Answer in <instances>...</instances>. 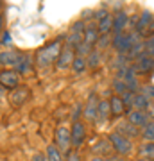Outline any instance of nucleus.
<instances>
[{"label": "nucleus", "mask_w": 154, "mask_h": 161, "mask_svg": "<svg viewBox=\"0 0 154 161\" xmlns=\"http://www.w3.org/2000/svg\"><path fill=\"white\" fill-rule=\"evenodd\" d=\"M138 152H140V156H142L143 159L154 161V143H151V142H143V143L140 145Z\"/></svg>", "instance_id": "nucleus-23"}, {"label": "nucleus", "mask_w": 154, "mask_h": 161, "mask_svg": "<svg viewBox=\"0 0 154 161\" xmlns=\"http://www.w3.org/2000/svg\"><path fill=\"white\" fill-rule=\"evenodd\" d=\"M140 136H142L145 142H151V143H154V122H147V125L142 129Z\"/></svg>", "instance_id": "nucleus-26"}, {"label": "nucleus", "mask_w": 154, "mask_h": 161, "mask_svg": "<svg viewBox=\"0 0 154 161\" xmlns=\"http://www.w3.org/2000/svg\"><path fill=\"white\" fill-rule=\"evenodd\" d=\"M99 29H97V25H86L84 27V32H83V43H86V45H95V41L99 40Z\"/></svg>", "instance_id": "nucleus-18"}, {"label": "nucleus", "mask_w": 154, "mask_h": 161, "mask_svg": "<svg viewBox=\"0 0 154 161\" xmlns=\"http://www.w3.org/2000/svg\"><path fill=\"white\" fill-rule=\"evenodd\" d=\"M2 25H4V18L0 16V31H2Z\"/></svg>", "instance_id": "nucleus-41"}, {"label": "nucleus", "mask_w": 154, "mask_h": 161, "mask_svg": "<svg viewBox=\"0 0 154 161\" xmlns=\"http://www.w3.org/2000/svg\"><path fill=\"white\" fill-rule=\"evenodd\" d=\"M145 54L149 58H154V34L145 40Z\"/></svg>", "instance_id": "nucleus-30"}, {"label": "nucleus", "mask_w": 154, "mask_h": 161, "mask_svg": "<svg viewBox=\"0 0 154 161\" xmlns=\"http://www.w3.org/2000/svg\"><path fill=\"white\" fill-rule=\"evenodd\" d=\"M115 132H118V134H122V136H126V138H129V140L136 138L138 134H140V131H138V127H134L133 124H129L127 120L118 122V125H117Z\"/></svg>", "instance_id": "nucleus-14"}, {"label": "nucleus", "mask_w": 154, "mask_h": 161, "mask_svg": "<svg viewBox=\"0 0 154 161\" xmlns=\"http://www.w3.org/2000/svg\"><path fill=\"white\" fill-rule=\"evenodd\" d=\"M154 34V18L151 20V23H149V29H147V38L149 36H152Z\"/></svg>", "instance_id": "nucleus-36"}, {"label": "nucleus", "mask_w": 154, "mask_h": 161, "mask_svg": "<svg viewBox=\"0 0 154 161\" xmlns=\"http://www.w3.org/2000/svg\"><path fill=\"white\" fill-rule=\"evenodd\" d=\"M95 45H97V50H104V48H108L109 45H111V38H109V34H100L99 36V40L95 41Z\"/></svg>", "instance_id": "nucleus-29"}, {"label": "nucleus", "mask_w": 154, "mask_h": 161, "mask_svg": "<svg viewBox=\"0 0 154 161\" xmlns=\"http://www.w3.org/2000/svg\"><path fill=\"white\" fill-rule=\"evenodd\" d=\"M106 161H126L124 158H120V156H108Z\"/></svg>", "instance_id": "nucleus-38"}, {"label": "nucleus", "mask_w": 154, "mask_h": 161, "mask_svg": "<svg viewBox=\"0 0 154 161\" xmlns=\"http://www.w3.org/2000/svg\"><path fill=\"white\" fill-rule=\"evenodd\" d=\"M0 7H2V2H0Z\"/></svg>", "instance_id": "nucleus-42"}, {"label": "nucleus", "mask_w": 154, "mask_h": 161, "mask_svg": "<svg viewBox=\"0 0 154 161\" xmlns=\"http://www.w3.org/2000/svg\"><path fill=\"white\" fill-rule=\"evenodd\" d=\"M32 63H34V59L31 58L29 54H22V58H20V61H18V64L14 66V70H16L18 74H29L31 72V68H32Z\"/></svg>", "instance_id": "nucleus-20"}, {"label": "nucleus", "mask_w": 154, "mask_h": 161, "mask_svg": "<svg viewBox=\"0 0 154 161\" xmlns=\"http://www.w3.org/2000/svg\"><path fill=\"white\" fill-rule=\"evenodd\" d=\"M109 111H111V118H120L126 111V106L122 102V98L118 95H113L109 98Z\"/></svg>", "instance_id": "nucleus-17"}, {"label": "nucleus", "mask_w": 154, "mask_h": 161, "mask_svg": "<svg viewBox=\"0 0 154 161\" xmlns=\"http://www.w3.org/2000/svg\"><path fill=\"white\" fill-rule=\"evenodd\" d=\"M147 116H149V118H151V120L154 122V102L151 104V108L147 109Z\"/></svg>", "instance_id": "nucleus-37"}, {"label": "nucleus", "mask_w": 154, "mask_h": 161, "mask_svg": "<svg viewBox=\"0 0 154 161\" xmlns=\"http://www.w3.org/2000/svg\"><path fill=\"white\" fill-rule=\"evenodd\" d=\"M66 161H81V156L75 150H70V152H66Z\"/></svg>", "instance_id": "nucleus-33"}, {"label": "nucleus", "mask_w": 154, "mask_h": 161, "mask_svg": "<svg viewBox=\"0 0 154 161\" xmlns=\"http://www.w3.org/2000/svg\"><path fill=\"white\" fill-rule=\"evenodd\" d=\"M70 68L74 70L75 74H84L86 68H88V63H86V58H81V56H75L74 63H72V66Z\"/></svg>", "instance_id": "nucleus-25"}, {"label": "nucleus", "mask_w": 154, "mask_h": 161, "mask_svg": "<svg viewBox=\"0 0 154 161\" xmlns=\"http://www.w3.org/2000/svg\"><path fill=\"white\" fill-rule=\"evenodd\" d=\"M129 25V14L126 11H118L113 14V29L111 32L113 34H120V32H124L126 27Z\"/></svg>", "instance_id": "nucleus-12"}, {"label": "nucleus", "mask_w": 154, "mask_h": 161, "mask_svg": "<svg viewBox=\"0 0 154 161\" xmlns=\"http://www.w3.org/2000/svg\"><path fill=\"white\" fill-rule=\"evenodd\" d=\"M20 84V74L13 68H4L0 72V86L7 90H14Z\"/></svg>", "instance_id": "nucleus-6"}, {"label": "nucleus", "mask_w": 154, "mask_h": 161, "mask_svg": "<svg viewBox=\"0 0 154 161\" xmlns=\"http://www.w3.org/2000/svg\"><path fill=\"white\" fill-rule=\"evenodd\" d=\"M45 156L48 161H63V152L57 149L56 145H47Z\"/></svg>", "instance_id": "nucleus-24"}, {"label": "nucleus", "mask_w": 154, "mask_h": 161, "mask_svg": "<svg viewBox=\"0 0 154 161\" xmlns=\"http://www.w3.org/2000/svg\"><path fill=\"white\" fill-rule=\"evenodd\" d=\"M108 140H109V143H111V147H113V150L118 156L131 154V150H133V140L126 138V136H122V134H118V132H111Z\"/></svg>", "instance_id": "nucleus-3"}, {"label": "nucleus", "mask_w": 154, "mask_h": 161, "mask_svg": "<svg viewBox=\"0 0 154 161\" xmlns=\"http://www.w3.org/2000/svg\"><path fill=\"white\" fill-rule=\"evenodd\" d=\"M54 145L61 152H70V147H72V136H70V129H66L65 125L57 127L56 134H54Z\"/></svg>", "instance_id": "nucleus-4"}, {"label": "nucleus", "mask_w": 154, "mask_h": 161, "mask_svg": "<svg viewBox=\"0 0 154 161\" xmlns=\"http://www.w3.org/2000/svg\"><path fill=\"white\" fill-rule=\"evenodd\" d=\"M97 106H99V98L97 93H91L88 102L84 104L83 108V116H84L88 122H97Z\"/></svg>", "instance_id": "nucleus-8"}, {"label": "nucleus", "mask_w": 154, "mask_h": 161, "mask_svg": "<svg viewBox=\"0 0 154 161\" xmlns=\"http://www.w3.org/2000/svg\"><path fill=\"white\" fill-rule=\"evenodd\" d=\"M74 59H75V50L70 48V47H65L63 50H61V54H59L57 61H56V68L57 70H66L68 66H72Z\"/></svg>", "instance_id": "nucleus-9"}, {"label": "nucleus", "mask_w": 154, "mask_h": 161, "mask_svg": "<svg viewBox=\"0 0 154 161\" xmlns=\"http://www.w3.org/2000/svg\"><path fill=\"white\" fill-rule=\"evenodd\" d=\"M109 118H111L109 100H99V106H97V122H99V124H106Z\"/></svg>", "instance_id": "nucleus-19"}, {"label": "nucleus", "mask_w": 154, "mask_h": 161, "mask_svg": "<svg viewBox=\"0 0 154 161\" xmlns=\"http://www.w3.org/2000/svg\"><path fill=\"white\" fill-rule=\"evenodd\" d=\"M151 104H152L151 98H147L145 95H142V93H136V95H134V102H133V109L145 111V113H147V109L151 108Z\"/></svg>", "instance_id": "nucleus-22"}, {"label": "nucleus", "mask_w": 154, "mask_h": 161, "mask_svg": "<svg viewBox=\"0 0 154 161\" xmlns=\"http://www.w3.org/2000/svg\"><path fill=\"white\" fill-rule=\"evenodd\" d=\"M2 45H11V34H9V31H4V34H2Z\"/></svg>", "instance_id": "nucleus-34"}, {"label": "nucleus", "mask_w": 154, "mask_h": 161, "mask_svg": "<svg viewBox=\"0 0 154 161\" xmlns=\"http://www.w3.org/2000/svg\"><path fill=\"white\" fill-rule=\"evenodd\" d=\"M111 88H113L115 95H118V97H122V95H124V93L127 92V86L124 84V80L117 79V77H115V79H113V82H111Z\"/></svg>", "instance_id": "nucleus-28"}, {"label": "nucleus", "mask_w": 154, "mask_h": 161, "mask_svg": "<svg viewBox=\"0 0 154 161\" xmlns=\"http://www.w3.org/2000/svg\"><path fill=\"white\" fill-rule=\"evenodd\" d=\"M32 161H48L45 154H34L32 156Z\"/></svg>", "instance_id": "nucleus-35"}, {"label": "nucleus", "mask_w": 154, "mask_h": 161, "mask_svg": "<svg viewBox=\"0 0 154 161\" xmlns=\"http://www.w3.org/2000/svg\"><path fill=\"white\" fill-rule=\"evenodd\" d=\"M29 97H31V92H29L27 86H18L14 88V90H11V95H9V102L13 104V106H22V104H25L29 100Z\"/></svg>", "instance_id": "nucleus-10"}, {"label": "nucleus", "mask_w": 154, "mask_h": 161, "mask_svg": "<svg viewBox=\"0 0 154 161\" xmlns=\"http://www.w3.org/2000/svg\"><path fill=\"white\" fill-rule=\"evenodd\" d=\"M2 97H4V88L0 86V98H2Z\"/></svg>", "instance_id": "nucleus-40"}, {"label": "nucleus", "mask_w": 154, "mask_h": 161, "mask_svg": "<svg viewBox=\"0 0 154 161\" xmlns=\"http://www.w3.org/2000/svg\"><path fill=\"white\" fill-rule=\"evenodd\" d=\"M61 43L59 41H52L48 45L41 47L38 54H36V63L40 64V66H50L52 63H56L57 58H59V54H61Z\"/></svg>", "instance_id": "nucleus-2"}, {"label": "nucleus", "mask_w": 154, "mask_h": 161, "mask_svg": "<svg viewBox=\"0 0 154 161\" xmlns=\"http://www.w3.org/2000/svg\"><path fill=\"white\" fill-rule=\"evenodd\" d=\"M111 150H113V147H111V143H109V140H100V142H97V145H93V147H91V152L97 156V158L109 156Z\"/></svg>", "instance_id": "nucleus-21"}, {"label": "nucleus", "mask_w": 154, "mask_h": 161, "mask_svg": "<svg viewBox=\"0 0 154 161\" xmlns=\"http://www.w3.org/2000/svg\"><path fill=\"white\" fill-rule=\"evenodd\" d=\"M133 72H134V75H147L151 74V72H154V58H149L147 54H143V56H140V58H136V61H134V64H131Z\"/></svg>", "instance_id": "nucleus-5"}, {"label": "nucleus", "mask_w": 154, "mask_h": 161, "mask_svg": "<svg viewBox=\"0 0 154 161\" xmlns=\"http://www.w3.org/2000/svg\"><path fill=\"white\" fill-rule=\"evenodd\" d=\"M90 161H106V159H104V158H97V156H93Z\"/></svg>", "instance_id": "nucleus-39"}, {"label": "nucleus", "mask_w": 154, "mask_h": 161, "mask_svg": "<svg viewBox=\"0 0 154 161\" xmlns=\"http://www.w3.org/2000/svg\"><path fill=\"white\" fill-rule=\"evenodd\" d=\"M97 29H99V34H109L111 29H113V14H109L108 11L104 13L102 16L97 18Z\"/></svg>", "instance_id": "nucleus-16"}, {"label": "nucleus", "mask_w": 154, "mask_h": 161, "mask_svg": "<svg viewBox=\"0 0 154 161\" xmlns=\"http://www.w3.org/2000/svg\"><path fill=\"white\" fill-rule=\"evenodd\" d=\"M152 18L154 16L149 11H143L142 14L138 16V23H136V27H134V31H136L142 38H147V29H149V23H151Z\"/></svg>", "instance_id": "nucleus-15"}, {"label": "nucleus", "mask_w": 154, "mask_h": 161, "mask_svg": "<svg viewBox=\"0 0 154 161\" xmlns=\"http://www.w3.org/2000/svg\"><path fill=\"white\" fill-rule=\"evenodd\" d=\"M149 116L145 111H136V109H129L127 111V122L133 124L134 127H145L147 125Z\"/></svg>", "instance_id": "nucleus-13"}, {"label": "nucleus", "mask_w": 154, "mask_h": 161, "mask_svg": "<svg viewBox=\"0 0 154 161\" xmlns=\"http://www.w3.org/2000/svg\"><path fill=\"white\" fill-rule=\"evenodd\" d=\"M100 52L99 50H91L90 54H88V58H86V63H88V66L90 68H97L99 64H100Z\"/></svg>", "instance_id": "nucleus-27"}, {"label": "nucleus", "mask_w": 154, "mask_h": 161, "mask_svg": "<svg viewBox=\"0 0 154 161\" xmlns=\"http://www.w3.org/2000/svg\"><path fill=\"white\" fill-rule=\"evenodd\" d=\"M138 93H142V95H145L147 98H151V100H152V98H154V86H152V84L140 86V92H138Z\"/></svg>", "instance_id": "nucleus-32"}, {"label": "nucleus", "mask_w": 154, "mask_h": 161, "mask_svg": "<svg viewBox=\"0 0 154 161\" xmlns=\"http://www.w3.org/2000/svg\"><path fill=\"white\" fill-rule=\"evenodd\" d=\"M134 95H136V93H131V92H126L124 93V95H122V102H124V106H126V108H131L133 109V102H134Z\"/></svg>", "instance_id": "nucleus-31"}, {"label": "nucleus", "mask_w": 154, "mask_h": 161, "mask_svg": "<svg viewBox=\"0 0 154 161\" xmlns=\"http://www.w3.org/2000/svg\"><path fill=\"white\" fill-rule=\"evenodd\" d=\"M70 136H72V147L74 149H79L86 140V125L81 120L74 122L72 124V129H70Z\"/></svg>", "instance_id": "nucleus-7"}, {"label": "nucleus", "mask_w": 154, "mask_h": 161, "mask_svg": "<svg viewBox=\"0 0 154 161\" xmlns=\"http://www.w3.org/2000/svg\"><path fill=\"white\" fill-rule=\"evenodd\" d=\"M140 41H143V38L138 34L136 31L120 32V34H113V38H111V47H113L118 54H127V52L131 50L136 43H140Z\"/></svg>", "instance_id": "nucleus-1"}, {"label": "nucleus", "mask_w": 154, "mask_h": 161, "mask_svg": "<svg viewBox=\"0 0 154 161\" xmlns=\"http://www.w3.org/2000/svg\"><path fill=\"white\" fill-rule=\"evenodd\" d=\"M20 58H22V54L16 52V50H4V52H0V66H6V68H13V70H14V66L18 64Z\"/></svg>", "instance_id": "nucleus-11"}]
</instances>
